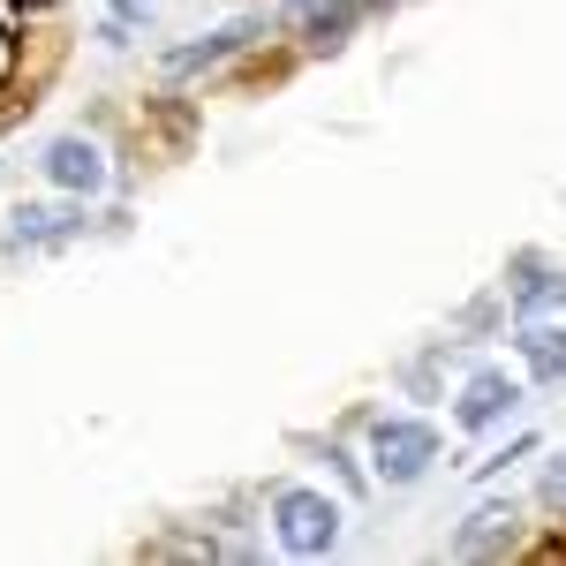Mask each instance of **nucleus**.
<instances>
[{"mask_svg": "<svg viewBox=\"0 0 566 566\" xmlns=\"http://www.w3.org/2000/svg\"><path fill=\"white\" fill-rule=\"evenodd\" d=\"M272 536H280V552H295V559H325V552L340 544V506H333L325 491L287 483V491H272Z\"/></svg>", "mask_w": 566, "mask_h": 566, "instance_id": "obj_1", "label": "nucleus"}, {"mask_svg": "<svg viewBox=\"0 0 566 566\" xmlns=\"http://www.w3.org/2000/svg\"><path fill=\"white\" fill-rule=\"evenodd\" d=\"M438 461V431L423 416H378L370 423V476L378 483H416Z\"/></svg>", "mask_w": 566, "mask_h": 566, "instance_id": "obj_2", "label": "nucleus"}, {"mask_svg": "<svg viewBox=\"0 0 566 566\" xmlns=\"http://www.w3.org/2000/svg\"><path fill=\"white\" fill-rule=\"evenodd\" d=\"M91 219L84 205H15L8 219V250H61V242H76Z\"/></svg>", "mask_w": 566, "mask_h": 566, "instance_id": "obj_3", "label": "nucleus"}, {"mask_svg": "<svg viewBox=\"0 0 566 566\" xmlns=\"http://www.w3.org/2000/svg\"><path fill=\"white\" fill-rule=\"evenodd\" d=\"M506 303L536 317V310H559L566 303V264H552L544 250H522V258L506 264Z\"/></svg>", "mask_w": 566, "mask_h": 566, "instance_id": "obj_4", "label": "nucleus"}, {"mask_svg": "<svg viewBox=\"0 0 566 566\" xmlns=\"http://www.w3.org/2000/svg\"><path fill=\"white\" fill-rule=\"evenodd\" d=\"M522 408V386L506 378V370H476L469 386H461V400H453V423L461 431H491V423H506Z\"/></svg>", "mask_w": 566, "mask_h": 566, "instance_id": "obj_5", "label": "nucleus"}, {"mask_svg": "<svg viewBox=\"0 0 566 566\" xmlns=\"http://www.w3.org/2000/svg\"><path fill=\"white\" fill-rule=\"evenodd\" d=\"M45 181H61L69 197H91V189L106 181L98 144H91V136H53V144H45Z\"/></svg>", "mask_w": 566, "mask_h": 566, "instance_id": "obj_6", "label": "nucleus"}, {"mask_svg": "<svg viewBox=\"0 0 566 566\" xmlns=\"http://www.w3.org/2000/svg\"><path fill=\"white\" fill-rule=\"evenodd\" d=\"M514 522H522V514H514V499H499V506H476L469 522L453 528V552H461V559H491V552H514Z\"/></svg>", "mask_w": 566, "mask_h": 566, "instance_id": "obj_7", "label": "nucleus"}, {"mask_svg": "<svg viewBox=\"0 0 566 566\" xmlns=\"http://www.w3.org/2000/svg\"><path fill=\"white\" fill-rule=\"evenodd\" d=\"M355 15H363L355 0H295V8H287V31H303L310 53H333V45L348 39Z\"/></svg>", "mask_w": 566, "mask_h": 566, "instance_id": "obj_8", "label": "nucleus"}, {"mask_svg": "<svg viewBox=\"0 0 566 566\" xmlns=\"http://www.w3.org/2000/svg\"><path fill=\"white\" fill-rule=\"evenodd\" d=\"M250 39H264V23H227V31H212V39H197V45H175L167 53V76H197V69H212L227 53H242Z\"/></svg>", "mask_w": 566, "mask_h": 566, "instance_id": "obj_9", "label": "nucleus"}, {"mask_svg": "<svg viewBox=\"0 0 566 566\" xmlns=\"http://www.w3.org/2000/svg\"><path fill=\"white\" fill-rule=\"evenodd\" d=\"M514 348H522L536 386H566V325H522Z\"/></svg>", "mask_w": 566, "mask_h": 566, "instance_id": "obj_10", "label": "nucleus"}, {"mask_svg": "<svg viewBox=\"0 0 566 566\" xmlns=\"http://www.w3.org/2000/svg\"><path fill=\"white\" fill-rule=\"evenodd\" d=\"M536 499H544L552 514H566V453L552 461V469H544V483H536Z\"/></svg>", "mask_w": 566, "mask_h": 566, "instance_id": "obj_11", "label": "nucleus"}, {"mask_svg": "<svg viewBox=\"0 0 566 566\" xmlns=\"http://www.w3.org/2000/svg\"><path fill=\"white\" fill-rule=\"evenodd\" d=\"M114 8H122L114 23H129V15H144V8H159V0H114Z\"/></svg>", "mask_w": 566, "mask_h": 566, "instance_id": "obj_12", "label": "nucleus"}, {"mask_svg": "<svg viewBox=\"0 0 566 566\" xmlns=\"http://www.w3.org/2000/svg\"><path fill=\"white\" fill-rule=\"evenodd\" d=\"M355 8H386V0H355Z\"/></svg>", "mask_w": 566, "mask_h": 566, "instance_id": "obj_13", "label": "nucleus"}]
</instances>
